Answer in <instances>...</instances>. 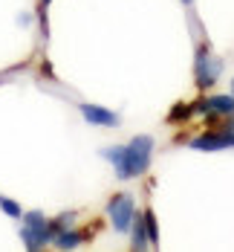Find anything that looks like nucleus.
I'll return each mask as SVG.
<instances>
[{
	"mask_svg": "<svg viewBox=\"0 0 234 252\" xmlns=\"http://www.w3.org/2000/svg\"><path fill=\"white\" fill-rule=\"evenodd\" d=\"M154 136L139 133L133 136L128 145H116V148H104L102 157L113 162L119 180H136L151 168V157H154Z\"/></svg>",
	"mask_w": 234,
	"mask_h": 252,
	"instance_id": "nucleus-1",
	"label": "nucleus"
},
{
	"mask_svg": "<svg viewBox=\"0 0 234 252\" xmlns=\"http://www.w3.org/2000/svg\"><path fill=\"white\" fill-rule=\"evenodd\" d=\"M223 70H226V61L220 55H214L206 41L203 44L197 41V47H194V84L200 90H211L220 81Z\"/></svg>",
	"mask_w": 234,
	"mask_h": 252,
	"instance_id": "nucleus-2",
	"label": "nucleus"
},
{
	"mask_svg": "<svg viewBox=\"0 0 234 252\" xmlns=\"http://www.w3.org/2000/svg\"><path fill=\"white\" fill-rule=\"evenodd\" d=\"M21 238H24L26 250H44L47 244H52V229L50 220L41 215V212H29L24 215V229H21Z\"/></svg>",
	"mask_w": 234,
	"mask_h": 252,
	"instance_id": "nucleus-3",
	"label": "nucleus"
},
{
	"mask_svg": "<svg viewBox=\"0 0 234 252\" xmlns=\"http://www.w3.org/2000/svg\"><path fill=\"white\" fill-rule=\"evenodd\" d=\"M107 218H110V223L116 232H130V223H133V218H136V200H133V194L128 191H119V194H113L110 200H107Z\"/></svg>",
	"mask_w": 234,
	"mask_h": 252,
	"instance_id": "nucleus-4",
	"label": "nucleus"
},
{
	"mask_svg": "<svg viewBox=\"0 0 234 252\" xmlns=\"http://www.w3.org/2000/svg\"><path fill=\"white\" fill-rule=\"evenodd\" d=\"M194 113H200V116H206L208 122H214V119H220V116H234V96H206V99H197L194 104Z\"/></svg>",
	"mask_w": 234,
	"mask_h": 252,
	"instance_id": "nucleus-5",
	"label": "nucleus"
},
{
	"mask_svg": "<svg viewBox=\"0 0 234 252\" xmlns=\"http://www.w3.org/2000/svg\"><path fill=\"white\" fill-rule=\"evenodd\" d=\"M188 148H194V151H223V148H234V136L226 133L223 127H214V130L194 136L188 142Z\"/></svg>",
	"mask_w": 234,
	"mask_h": 252,
	"instance_id": "nucleus-6",
	"label": "nucleus"
},
{
	"mask_svg": "<svg viewBox=\"0 0 234 252\" xmlns=\"http://www.w3.org/2000/svg\"><path fill=\"white\" fill-rule=\"evenodd\" d=\"M78 110H81L84 122H90V125H96V127H119L122 125L119 113H113L107 107H99V104H78Z\"/></svg>",
	"mask_w": 234,
	"mask_h": 252,
	"instance_id": "nucleus-7",
	"label": "nucleus"
},
{
	"mask_svg": "<svg viewBox=\"0 0 234 252\" xmlns=\"http://www.w3.org/2000/svg\"><path fill=\"white\" fill-rule=\"evenodd\" d=\"M87 241V235L84 232H76V229H61L55 238H52V247H58V250H76V247H81Z\"/></svg>",
	"mask_w": 234,
	"mask_h": 252,
	"instance_id": "nucleus-8",
	"label": "nucleus"
},
{
	"mask_svg": "<svg viewBox=\"0 0 234 252\" xmlns=\"http://www.w3.org/2000/svg\"><path fill=\"white\" fill-rule=\"evenodd\" d=\"M130 247L133 250H148L151 247V241H148V229H145V220H142V215H136L133 218V223H130Z\"/></svg>",
	"mask_w": 234,
	"mask_h": 252,
	"instance_id": "nucleus-9",
	"label": "nucleus"
},
{
	"mask_svg": "<svg viewBox=\"0 0 234 252\" xmlns=\"http://www.w3.org/2000/svg\"><path fill=\"white\" fill-rule=\"evenodd\" d=\"M142 220H145V229H148V241H151V247H159V223H156L154 218V209H145L142 212Z\"/></svg>",
	"mask_w": 234,
	"mask_h": 252,
	"instance_id": "nucleus-10",
	"label": "nucleus"
},
{
	"mask_svg": "<svg viewBox=\"0 0 234 252\" xmlns=\"http://www.w3.org/2000/svg\"><path fill=\"white\" fill-rule=\"evenodd\" d=\"M191 116H194V107H191V104H177V107L168 113V122H171V125H185V122H191Z\"/></svg>",
	"mask_w": 234,
	"mask_h": 252,
	"instance_id": "nucleus-11",
	"label": "nucleus"
},
{
	"mask_svg": "<svg viewBox=\"0 0 234 252\" xmlns=\"http://www.w3.org/2000/svg\"><path fill=\"white\" fill-rule=\"evenodd\" d=\"M73 220H76V212H64L61 218H55V220H50V229H52V238L61 232V229H70L73 226Z\"/></svg>",
	"mask_w": 234,
	"mask_h": 252,
	"instance_id": "nucleus-12",
	"label": "nucleus"
},
{
	"mask_svg": "<svg viewBox=\"0 0 234 252\" xmlns=\"http://www.w3.org/2000/svg\"><path fill=\"white\" fill-rule=\"evenodd\" d=\"M0 209H3L9 218H24V209H21V203L9 200V197H0Z\"/></svg>",
	"mask_w": 234,
	"mask_h": 252,
	"instance_id": "nucleus-13",
	"label": "nucleus"
},
{
	"mask_svg": "<svg viewBox=\"0 0 234 252\" xmlns=\"http://www.w3.org/2000/svg\"><path fill=\"white\" fill-rule=\"evenodd\" d=\"M47 9H50V0H41L38 15H41V29H44V32H47Z\"/></svg>",
	"mask_w": 234,
	"mask_h": 252,
	"instance_id": "nucleus-14",
	"label": "nucleus"
},
{
	"mask_svg": "<svg viewBox=\"0 0 234 252\" xmlns=\"http://www.w3.org/2000/svg\"><path fill=\"white\" fill-rule=\"evenodd\" d=\"M220 127H223L226 133H232V136H234V116H229V122H223Z\"/></svg>",
	"mask_w": 234,
	"mask_h": 252,
	"instance_id": "nucleus-15",
	"label": "nucleus"
},
{
	"mask_svg": "<svg viewBox=\"0 0 234 252\" xmlns=\"http://www.w3.org/2000/svg\"><path fill=\"white\" fill-rule=\"evenodd\" d=\"M182 3H185V6H191V3H194V0H182Z\"/></svg>",
	"mask_w": 234,
	"mask_h": 252,
	"instance_id": "nucleus-16",
	"label": "nucleus"
},
{
	"mask_svg": "<svg viewBox=\"0 0 234 252\" xmlns=\"http://www.w3.org/2000/svg\"><path fill=\"white\" fill-rule=\"evenodd\" d=\"M232 96H234V78H232Z\"/></svg>",
	"mask_w": 234,
	"mask_h": 252,
	"instance_id": "nucleus-17",
	"label": "nucleus"
}]
</instances>
